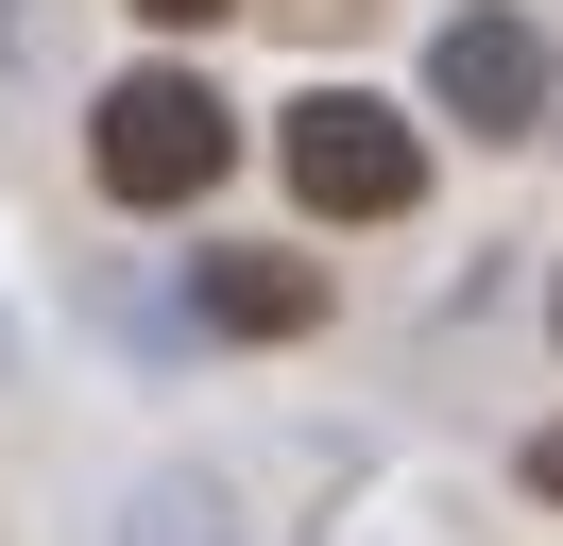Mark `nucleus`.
I'll return each mask as SVG.
<instances>
[{
    "label": "nucleus",
    "mask_w": 563,
    "mask_h": 546,
    "mask_svg": "<svg viewBox=\"0 0 563 546\" xmlns=\"http://www.w3.org/2000/svg\"><path fill=\"white\" fill-rule=\"evenodd\" d=\"M86 171H103L120 205H188V188H222V102L188 86V68H137V86H103V120H86Z\"/></svg>",
    "instance_id": "obj_1"
},
{
    "label": "nucleus",
    "mask_w": 563,
    "mask_h": 546,
    "mask_svg": "<svg viewBox=\"0 0 563 546\" xmlns=\"http://www.w3.org/2000/svg\"><path fill=\"white\" fill-rule=\"evenodd\" d=\"M290 188H308L324 222H393V205L427 188V154H410V120H393V102L324 86V102H290Z\"/></svg>",
    "instance_id": "obj_2"
},
{
    "label": "nucleus",
    "mask_w": 563,
    "mask_h": 546,
    "mask_svg": "<svg viewBox=\"0 0 563 546\" xmlns=\"http://www.w3.org/2000/svg\"><path fill=\"white\" fill-rule=\"evenodd\" d=\"M427 86H444V120H478V136H529V120H547V34L478 0V18H444Z\"/></svg>",
    "instance_id": "obj_3"
},
{
    "label": "nucleus",
    "mask_w": 563,
    "mask_h": 546,
    "mask_svg": "<svg viewBox=\"0 0 563 546\" xmlns=\"http://www.w3.org/2000/svg\"><path fill=\"white\" fill-rule=\"evenodd\" d=\"M206 325L222 341H290V325H324V291L290 256H206Z\"/></svg>",
    "instance_id": "obj_4"
},
{
    "label": "nucleus",
    "mask_w": 563,
    "mask_h": 546,
    "mask_svg": "<svg viewBox=\"0 0 563 546\" xmlns=\"http://www.w3.org/2000/svg\"><path fill=\"white\" fill-rule=\"evenodd\" d=\"M154 546H222V529H206V495H154Z\"/></svg>",
    "instance_id": "obj_5"
},
{
    "label": "nucleus",
    "mask_w": 563,
    "mask_h": 546,
    "mask_svg": "<svg viewBox=\"0 0 563 546\" xmlns=\"http://www.w3.org/2000/svg\"><path fill=\"white\" fill-rule=\"evenodd\" d=\"M137 18H222V0H137Z\"/></svg>",
    "instance_id": "obj_6"
}]
</instances>
